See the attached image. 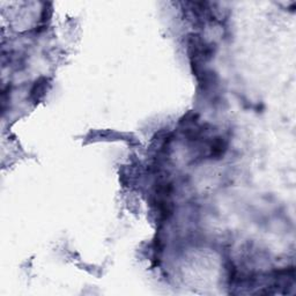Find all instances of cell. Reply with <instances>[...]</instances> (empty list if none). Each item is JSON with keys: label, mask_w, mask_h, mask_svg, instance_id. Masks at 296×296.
I'll return each mask as SVG.
<instances>
[{"label": "cell", "mask_w": 296, "mask_h": 296, "mask_svg": "<svg viewBox=\"0 0 296 296\" xmlns=\"http://www.w3.org/2000/svg\"><path fill=\"white\" fill-rule=\"evenodd\" d=\"M46 84L48 80L46 78H40L39 80L35 81L33 88L30 90V99L34 101L35 103H39V101L44 96V94L46 92Z\"/></svg>", "instance_id": "1"}]
</instances>
